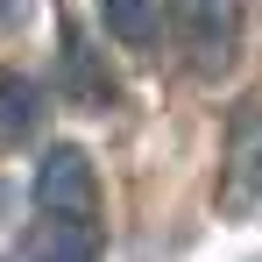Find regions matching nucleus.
<instances>
[{
    "label": "nucleus",
    "mask_w": 262,
    "mask_h": 262,
    "mask_svg": "<svg viewBox=\"0 0 262 262\" xmlns=\"http://www.w3.org/2000/svg\"><path fill=\"white\" fill-rule=\"evenodd\" d=\"M29 199L43 220H85L99 227V170L78 142H50L36 156V177H29Z\"/></svg>",
    "instance_id": "f257e3e1"
},
{
    "label": "nucleus",
    "mask_w": 262,
    "mask_h": 262,
    "mask_svg": "<svg viewBox=\"0 0 262 262\" xmlns=\"http://www.w3.org/2000/svg\"><path fill=\"white\" fill-rule=\"evenodd\" d=\"M170 36L199 78H220L241 57V0H170Z\"/></svg>",
    "instance_id": "f03ea898"
},
{
    "label": "nucleus",
    "mask_w": 262,
    "mask_h": 262,
    "mask_svg": "<svg viewBox=\"0 0 262 262\" xmlns=\"http://www.w3.org/2000/svg\"><path fill=\"white\" fill-rule=\"evenodd\" d=\"M220 206L234 220L262 206V99H241L234 121H227V184H220Z\"/></svg>",
    "instance_id": "7ed1b4c3"
},
{
    "label": "nucleus",
    "mask_w": 262,
    "mask_h": 262,
    "mask_svg": "<svg viewBox=\"0 0 262 262\" xmlns=\"http://www.w3.org/2000/svg\"><path fill=\"white\" fill-rule=\"evenodd\" d=\"M14 262H99V227H85V220H36Z\"/></svg>",
    "instance_id": "20e7f679"
},
{
    "label": "nucleus",
    "mask_w": 262,
    "mask_h": 262,
    "mask_svg": "<svg viewBox=\"0 0 262 262\" xmlns=\"http://www.w3.org/2000/svg\"><path fill=\"white\" fill-rule=\"evenodd\" d=\"M43 128V85L29 71H0V142H36Z\"/></svg>",
    "instance_id": "39448f33"
},
{
    "label": "nucleus",
    "mask_w": 262,
    "mask_h": 262,
    "mask_svg": "<svg viewBox=\"0 0 262 262\" xmlns=\"http://www.w3.org/2000/svg\"><path fill=\"white\" fill-rule=\"evenodd\" d=\"M64 85H71L78 106H114V71L99 64V50H92L78 29L64 36Z\"/></svg>",
    "instance_id": "423d86ee"
},
{
    "label": "nucleus",
    "mask_w": 262,
    "mask_h": 262,
    "mask_svg": "<svg viewBox=\"0 0 262 262\" xmlns=\"http://www.w3.org/2000/svg\"><path fill=\"white\" fill-rule=\"evenodd\" d=\"M99 29L121 50H156L163 14H156V0H99Z\"/></svg>",
    "instance_id": "0eeeda50"
},
{
    "label": "nucleus",
    "mask_w": 262,
    "mask_h": 262,
    "mask_svg": "<svg viewBox=\"0 0 262 262\" xmlns=\"http://www.w3.org/2000/svg\"><path fill=\"white\" fill-rule=\"evenodd\" d=\"M36 21V0H0V29H29Z\"/></svg>",
    "instance_id": "6e6552de"
}]
</instances>
